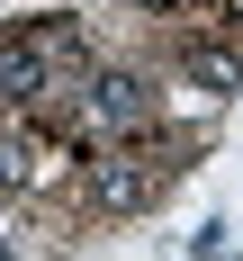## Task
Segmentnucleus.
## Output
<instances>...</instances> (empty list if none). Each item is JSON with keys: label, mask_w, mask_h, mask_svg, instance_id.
Wrapping results in <instances>:
<instances>
[{"label": "nucleus", "mask_w": 243, "mask_h": 261, "mask_svg": "<svg viewBox=\"0 0 243 261\" xmlns=\"http://www.w3.org/2000/svg\"><path fill=\"white\" fill-rule=\"evenodd\" d=\"M180 72H189V81H207V90H234L243 63H234L225 45H189V54H180Z\"/></svg>", "instance_id": "4"}, {"label": "nucleus", "mask_w": 243, "mask_h": 261, "mask_svg": "<svg viewBox=\"0 0 243 261\" xmlns=\"http://www.w3.org/2000/svg\"><path fill=\"white\" fill-rule=\"evenodd\" d=\"M153 9H171V0H153Z\"/></svg>", "instance_id": "5"}, {"label": "nucleus", "mask_w": 243, "mask_h": 261, "mask_svg": "<svg viewBox=\"0 0 243 261\" xmlns=\"http://www.w3.org/2000/svg\"><path fill=\"white\" fill-rule=\"evenodd\" d=\"M81 117H90L99 135H126V126H144V117H153V90H144L135 72H99L90 90H81Z\"/></svg>", "instance_id": "3"}, {"label": "nucleus", "mask_w": 243, "mask_h": 261, "mask_svg": "<svg viewBox=\"0 0 243 261\" xmlns=\"http://www.w3.org/2000/svg\"><path fill=\"white\" fill-rule=\"evenodd\" d=\"M162 180H171V162H162V153L117 144V153L90 162V207H99V216H135V207H153V198H162Z\"/></svg>", "instance_id": "2"}, {"label": "nucleus", "mask_w": 243, "mask_h": 261, "mask_svg": "<svg viewBox=\"0 0 243 261\" xmlns=\"http://www.w3.org/2000/svg\"><path fill=\"white\" fill-rule=\"evenodd\" d=\"M81 54V36L72 27H9V36H0V108H36L54 90V63H72Z\"/></svg>", "instance_id": "1"}]
</instances>
